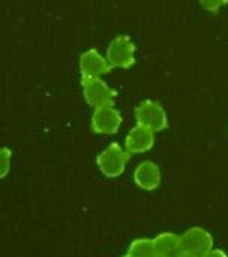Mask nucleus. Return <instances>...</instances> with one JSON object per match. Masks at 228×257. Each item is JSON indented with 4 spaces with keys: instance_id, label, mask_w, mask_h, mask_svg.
<instances>
[{
    "instance_id": "nucleus-4",
    "label": "nucleus",
    "mask_w": 228,
    "mask_h": 257,
    "mask_svg": "<svg viewBox=\"0 0 228 257\" xmlns=\"http://www.w3.org/2000/svg\"><path fill=\"white\" fill-rule=\"evenodd\" d=\"M83 95L89 105L99 108L113 105L116 92L102 78H81Z\"/></svg>"
},
{
    "instance_id": "nucleus-9",
    "label": "nucleus",
    "mask_w": 228,
    "mask_h": 257,
    "mask_svg": "<svg viewBox=\"0 0 228 257\" xmlns=\"http://www.w3.org/2000/svg\"><path fill=\"white\" fill-rule=\"evenodd\" d=\"M134 182L146 191H153L161 184V170L153 161H143L135 167Z\"/></svg>"
},
{
    "instance_id": "nucleus-15",
    "label": "nucleus",
    "mask_w": 228,
    "mask_h": 257,
    "mask_svg": "<svg viewBox=\"0 0 228 257\" xmlns=\"http://www.w3.org/2000/svg\"><path fill=\"white\" fill-rule=\"evenodd\" d=\"M177 257H195V256H192V254H189V253H182L180 256H177Z\"/></svg>"
},
{
    "instance_id": "nucleus-16",
    "label": "nucleus",
    "mask_w": 228,
    "mask_h": 257,
    "mask_svg": "<svg viewBox=\"0 0 228 257\" xmlns=\"http://www.w3.org/2000/svg\"><path fill=\"white\" fill-rule=\"evenodd\" d=\"M123 257H131V256H129V254H126V256H123Z\"/></svg>"
},
{
    "instance_id": "nucleus-6",
    "label": "nucleus",
    "mask_w": 228,
    "mask_h": 257,
    "mask_svg": "<svg viewBox=\"0 0 228 257\" xmlns=\"http://www.w3.org/2000/svg\"><path fill=\"white\" fill-rule=\"evenodd\" d=\"M122 125V114L113 107L105 105L95 108L92 114V130L102 136L116 134Z\"/></svg>"
},
{
    "instance_id": "nucleus-1",
    "label": "nucleus",
    "mask_w": 228,
    "mask_h": 257,
    "mask_svg": "<svg viewBox=\"0 0 228 257\" xmlns=\"http://www.w3.org/2000/svg\"><path fill=\"white\" fill-rule=\"evenodd\" d=\"M128 161H129V152L122 149L119 143H111L96 158V164L99 170L107 178L120 176L125 172Z\"/></svg>"
},
{
    "instance_id": "nucleus-11",
    "label": "nucleus",
    "mask_w": 228,
    "mask_h": 257,
    "mask_svg": "<svg viewBox=\"0 0 228 257\" xmlns=\"http://www.w3.org/2000/svg\"><path fill=\"white\" fill-rule=\"evenodd\" d=\"M128 254L131 257H156L155 241L149 238L134 239L129 245Z\"/></svg>"
},
{
    "instance_id": "nucleus-17",
    "label": "nucleus",
    "mask_w": 228,
    "mask_h": 257,
    "mask_svg": "<svg viewBox=\"0 0 228 257\" xmlns=\"http://www.w3.org/2000/svg\"><path fill=\"white\" fill-rule=\"evenodd\" d=\"M156 257H159V256H156Z\"/></svg>"
},
{
    "instance_id": "nucleus-10",
    "label": "nucleus",
    "mask_w": 228,
    "mask_h": 257,
    "mask_svg": "<svg viewBox=\"0 0 228 257\" xmlns=\"http://www.w3.org/2000/svg\"><path fill=\"white\" fill-rule=\"evenodd\" d=\"M155 250L156 256L159 257H177L183 253L182 248V236L176 233H161L155 239Z\"/></svg>"
},
{
    "instance_id": "nucleus-7",
    "label": "nucleus",
    "mask_w": 228,
    "mask_h": 257,
    "mask_svg": "<svg viewBox=\"0 0 228 257\" xmlns=\"http://www.w3.org/2000/svg\"><path fill=\"white\" fill-rule=\"evenodd\" d=\"M111 65L96 50L84 51L80 57V72L83 78H101L111 71Z\"/></svg>"
},
{
    "instance_id": "nucleus-3",
    "label": "nucleus",
    "mask_w": 228,
    "mask_h": 257,
    "mask_svg": "<svg viewBox=\"0 0 228 257\" xmlns=\"http://www.w3.org/2000/svg\"><path fill=\"white\" fill-rule=\"evenodd\" d=\"M105 57L111 68H129L135 62V44L128 35L116 36L110 42Z\"/></svg>"
},
{
    "instance_id": "nucleus-13",
    "label": "nucleus",
    "mask_w": 228,
    "mask_h": 257,
    "mask_svg": "<svg viewBox=\"0 0 228 257\" xmlns=\"http://www.w3.org/2000/svg\"><path fill=\"white\" fill-rule=\"evenodd\" d=\"M222 5H224V2H209V0L201 2V6H203V8H206V9H207V11H210V12L218 11Z\"/></svg>"
},
{
    "instance_id": "nucleus-2",
    "label": "nucleus",
    "mask_w": 228,
    "mask_h": 257,
    "mask_svg": "<svg viewBox=\"0 0 228 257\" xmlns=\"http://www.w3.org/2000/svg\"><path fill=\"white\" fill-rule=\"evenodd\" d=\"M135 119L137 125H143L153 133H159L168 126V117L164 107L153 99L143 101L135 107Z\"/></svg>"
},
{
    "instance_id": "nucleus-14",
    "label": "nucleus",
    "mask_w": 228,
    "mask_h": 257,
    "mask_svg": "<svg viewBox=\"0 0 228 257\" xmlns=\"http://www.w3.org/2000/svg\"><path fill=\"white\" fill-rule=\"evenodd\" d=\"M206 257H228L225 254V251H222V250H212L209 254Z\"/></svg>"
},
{
    "instance_id": "nucleus-5",
    "label": "nucleus",
    "mask_w": 228,
    "mask_h": 257,
    "mask_svg": "<svg viewBox=\"0 0 228 257\" xmlns=\"http://www.w3.org/2000/svg\"><path fill=\"white\" fill-rule=\"evenodd\" d=\"M183 253L195 257H206L213 250V238L203 227H191L182 235Z\"/></svg>"
},
{
    "instance_id": "nucleus-12",
    "label": "nucleus",
    "mask_w": 228,
    "mask_h": 257,
    "mask_svg": "<svg viewBox=\"0 0 228 257\" xmlns=\"http://www.w3.org/2000/svg\"><path fill=\"white\" fill-rule=\"evenodd\" d=\"M11 160H12V152L8 148H3L0 151V178H5L9 170H11Z\"/></svg>"
},
{
    "instance_id": "nucleus-8",
    "label": "nucleus",
    "mask_w": 228,
    "mask_h": 257,
    "mask_svg": "<svg viewBox=\"0 0 228 257\" xmlns=\"http://www.w3.org/2000/svg\"><path fill=\"white\" fill-rule=\"evenodd\" d=\"M155 133L143 125H135L125 139V148L129 154H143L152 149Z\"/></svg>"
}]
</instances>
